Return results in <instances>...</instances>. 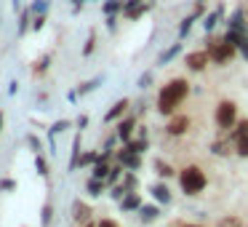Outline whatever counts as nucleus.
<instances>
[{"instance_id": "obj_33", "label": "nucleus", "mask_w": 248, "mask_h": 227, "mask_svg": "<svg viewBox=\"0 0 248 227\" xmlns=\"http://www.w3.org/2000/svg\"><path fill=\"white\" fill-rule=\"evenodd\" d=\"M93 49H96V32H88V38H86V46H83V56H91L93 54Z\"/></svg>"}, {"instance_id": "obj_41", "label": "nucleus", "mask_w": 248, "mask_h": 227, "mask_svg": "<svg viewBox=\"0 0 248 227\" xmlns=\"http://www.w3.org/2000/svg\"><path fill=\"white\" fill-rule=\"evenodd\" d=\"M43 27H46V14H38V16L32 14V30H35V32H40Z\"/></svg>"}, {"instance_id": "obj_28", "label": "nucleus", "mask_w": 248, "mask_h": 227, "mask_svg": "<svg viewBox=\"0 0 248 227\" xmlns=\"http://www.w3.org/2000/svg\"><path fill=\"white\" fill-rule=\"evenodd\" d=\"M120 184H123L128 193H136V187H139V179H136L134 171H125V174H123V182H120Z\"/></svg>"}, {"instance_id": "obj_44", "label": "nucleus", "mask_w": 248, "mask_h": 227, "mask_svg": "<svg viewBox=\"0 0 248 227\" xmlns=\"http://www.w3.org/2000/svg\"><path fill=\"white\" fill-rule=\"evenodd\" d=\"M0 190H16V182H14V179H0Z\"/></svg>"}, {"instance_id": "obj_25", "label": "nucleus", "mask_w": 248, "mask_h": 227, "mask_svg": "<svg viewBox=\"0 0 248 227\" xmlns=\"http://www.w3.org/2000/svg\"><path fill=\"white\" fill-rule=\"evenodd\" d=\"M240 136H248V118H243L240 123H235V129L230 131V139H240Z\"/></svg>"}, {"instance_id": "obj_10", "label": "nucleus", "mask_w": 248, "mask_h": 227, "mask_svg": "<svg viewBox=\"0 0 248 227\" xmlns=\"http://www.w3.org/2000/svg\"><path fill=\"white\" fill-rule=\"evenodd\" d=\"M166 131H168L171 136H182V134H187V131H189V118H187V115H176V113H173V115H171V120L166 123Z\"/></svg>"}, {"instance_id": "obj_49", "label": "nucleus", "mask_w": 248, "mask_h": 227, "mask_svg": "<svg viewBox=\"0 0 248 227\" xmlns=\"http://www.w3.org/2000/svg\"><path fill=\"white\" fill-rule=\"evenodd\" d=\"M3 120H6V115L0 113V131H3Z\"/></svg>"}, {"instance_id": "obj_42", "label": "nucleus", "mask_w": 248, "mask_h": 227, "mask_svg": "<svg viewBox=\"0 0 248 227\" xmlns=\"http://www.w3.org/2000/svg\"><path fill=\"white\" fill-rule=\"evenodd\" d=\"M48 65H51V56H43V59L35 65V72H46V70H48Z\"/></svg>"}, {"instance_id": "obj_24", "label": "nucleus", "mask_w": 248, "mask_h": 227, "mask_svg": "<svg viewBox=\"0 0 248 227\" xmlns=\"http://www.w3.org/2000/svg\"><path fill=\"white\" fill-rule=\"evenodd\" d=\"M80 155H83V150H80V134L72 139V155H70V171H75L78 168V163H80Z\"/></svg>"}, {"instance_id": "obj_40", "label": "nucleus", "mask_w": 248, "mask_h": 227, "mask_svg": "<svg viewBox=\"0 0 248 227\" xmlns=\"http://www.w3.org/2000/svg\"><path fill=\"white\" fill-rule=\"evenodd\" d=\"M125 193H128V190H125L120 182H118V184H112V190H109V195H112L115 200H123V195H125Z\"/></svg>"}, {"instance_id": "obj_31", "label": "nucleus", "mask_w": 248, "mask_h": 227, "mask_svg": "<svg viewBox=\"0 0 248 227\" xmlns=\"http://www.w3.org/2000/svg\"><path fill=\"white\" fill-rule=\"evenodd\" d=\"M48 8H51V0H35L32 6H30V11L38 16V14H48Z\"/></svg>"}, {"instance_id": "obj_26", "label": "nucleus", "mask_w": 248, "mask_h": 227, "mask_svg": "<svg viewBox=\"0 0 248 227\" xmlns=\"http://www.w3.org/2000/svg\"><path fill=\"white\" fill-rule=\"evenodd\" d=\"M152 81H155V70H147L139 75V81H136V88H141V91H147V88L152 86Z\"/></svg>"}, {"instance_id": "obj_50", "label": "nucleus", "mask_w": 248, "mask_h": 227, "mask_svg": "<svg viewBox=\"0 0 248 227\" xmlns=\"http://www.w3.org/2000/svg\"><path fill=\"white\" fill-rule=\"evenodd\" d=\"M182 227H200V225H182Z\"/></svg>"}, {"instance_id": "obj_46", "label": "nucleus", "mask_w": 248, "mask_h": 227, "mask_svg": "<svg viewBox=\"0 0 248 227\" xmlns=\"http://www.w3.org/2000/svg\"><path fill=\"white\" fill-rule=\"evenodd\" d=\"M96 227H120V225H118V222H112V219H102Z\"/></svg>"}, {"instance_id": "obj_16", "label": "nucleus", "mask_w": 248, "mask_h": 227, "mask_svg": "<svg viewBox=\"0 0 248 227\" xmlns=\"http://www.w3.org/2000/svg\"><path fill=\"white\" fill-rule=\"evenodd\" d=\"M150 193H152V198H155L157 203H163V206H166V203H171V190H168L163 182L152 184V187H150Z\"/></svg>"}, {"instance_id": "obj_8", "label": "nucleus", "mask_w": 248, "mask_h": 227, "mask_svg": "<svg viewBox=\"0 0 248 227\" xmlns=\"http://www.w3.org/2000/svg\"><path fill=\"white\" fill-rule=\"evenodd\" d=\"M115 134H118V139L123 142H131L136 134V115H123V118L118 120V129H115Z\"/></svg>"}, {"instance_id": "obj_18", "label": "nucleus", "mask_w": 248, "mask_h": 227, "mask_svg": "<svg viewBox=\"0 0 248 227\" xmlns=\"http://www.w3.org/2000/svg\"><path fill=\"white\" fill-rule=\"evenodd\" d=\"M152 168H155V174H157V177H163V179H168V177H176V168H173L171 163L160 161V158H155V161H152Z\"/></svg>"}, {"instance_id": "obj_14", "label": "nucleus", "mask_w": 248, "mask_h": 227, "mask_svg": "<svg viewBox=\"0 0 248 227\" xmlns=\"http://www.w3.org/2000/svg\"><path fill=\"white\" fill-rule=\"evenodd\" d=\"M198 22H200V16H198L195 11H192V14H187V16H184L182 22H179L176 38H179V40H187V38H189V32H192V27H195Z\"/></svg>"}, {"instance_id": "obj_38", "label": "nucleus", "mask_w": 248, "mask_h": 227, "mask_svg": "<svg viewBox=\"0 0 248 227\" xmlns=\"http://www.w3.org/2000/svg\"><path fill=\"white\" fill-rule=\"evenodd\" d=\"M211 152H214V155H227V142H221V139H216V142H211Z\"/></svg>"}, {"instance_id": "obj_34", "label": "nucleus", "mask_w": 248, "mask_h": 227, "mask_svg": "<svg viewBox=\"0 0 248 227\" xmlns=\"http://www.w3.org/2000/svg\"><path fill=\"white\" fill-rule=\"evenodd\" d=\"M99 161V152H93V150H88V152H83V155H80V163H78V166H93V163H96Z\"/></svg>"}, {"instance_id": "obj_48", "label": "nucleus", "mask_w": 248, "mask_h": 227, "mask_svg": "<svg viewBox=\"0 0 248 227\" xmlns=\"http://www.w3.org/2000/svg\"><path fill=\"white\" fill-rule=\"evenodd\" d=\"M22 8V0H14V11H19Z\"/></svg>"}, {"instance_id": "obj_4", "label": "nucleus", "mask_w": 248, "mask_h": 227, "mask_svg": "<svg viewBox=\"0 0 248 227\" xmlns=\"http://www.w3.org/2000/svg\"><path fill=\"white\" fill-rule=\"evenodd\" d=\"M214 123L219 131H232L237 123V104L232 99H221L214 110Z\"/></svg>"}, {"instance_id": "obj_27", "label": "nucleus", "mask_w": 248, "mask_h": 227, "mask_svg": "<svg viewBox=\"0 0 248 227\" xmlns=\"http://www.w3.org/2000/svg\"><path fill=\"white\" fill-rule=\"evenodd\" d=\"M123 174H125V168L120 166V163H115L112 168H109V177H107V184L112 187V184H118L120 179H123Z\"/></svg>"}, {"instance_id": "obj_6", "label": "nucleus", "mask_w": 248, "mask_h": 227, "mask_svg": "<svg viewBox=\"0 0 248 227\" xmlns=\"http://www.w3.org/2000/svg\"><path fill=\"white\" fill-rule=\"evenodd\" d=\"M184 65H187L189 72H203L205 67L211 65L208 49H200V51H189V54H184Z\"/></svg>"}, {"instance_id": "obj_37", "label": "nucleus", "mask_w": 248, "mask_h": 227, "mask_svg": "<svg viewBox=\"0 0 248 227\" xmlns=\"http://www.w3.org/2000/svg\"><path fill=\"white\" fill-rule=\"evenodd\" d=\"M51 219H54V206L46 203L43 211H40V222H43V225H51Z\"/></svg>"}, {"instance_id": "obj_19", "label": "nucleus", "mask_w": 248, "mask_h": 227, "mask_svg": "<svg viewBox=\"0 0 248 227\" xmlns=\"http://www.w3.org/2000/svg\"><path fill=\"white\" fill-rule=\"evenodd\" d=\"M104 190H107V182H104V179H96V177H91V179L86 182V193L91 195V198H99V195H102Z\"/></svg>"}, {"instance_id": "obj_21", "label": "nucleus", "mask_w": 248, "mask_h": 227, "mask_svg": "<svg viewBox=\"0 0 248 227\" xmlns=\"http://www.w3.org/2000/svg\"><path fill=\"white\" fill-rule=\"evenodd\" d=\"M102 83H104V75H96V78H91V81L80 83V86H78V94H80V97H86V94L96 91V88L102 86Z\"/></svg>"}, {"instance_id": "obj_30", "label": "nucleus", "mask_w": 248, "mask_h": 227, "mask_svg": "<svg viewBox=\"0 0 248 227\" xmlns=\"http://www.w3.org/2000/svg\"><path fill=\"white\" fill-rule=\"evenodd\" d=\"M35 171H38L40 177H48V171H51V168H48V161H46V158L40 155V152L35 155Z\"/></svg>"}, {"instance_id": "obj_12", "label": "nucleus", "mask_w": 248, "mask_h": 227, "mask_svg": "<svg viewBox=\"0 0 248 227\" xmlns=\"http://www.w3.org/2000/svg\"><path fill=\"white\" fill-rule=\"evenodd\" d=\"M182 49H184V46H182V40L176 38V43H171L166 51H160V56H157V62H155V65H157V67H166V65H171V62L176 59L179 54H182Z\"/></svg>"}, {"instance_id": "obj_15", "label": "nucleus", "mask_w": 248, "mask_h": 227, "mask_svg": "<svg viewBox=\"0 0 248 227\" xmlns=\"http://www.w3.org/2000/svg\"><path fill=\"white\" fill-rule=\"evenodd\" d=\"M118 206H120V211H139L141 209L139 193H125L123 200H118Z\"/></svg>"}, {"instance_id": "obj_22", "label": "nucleus", "mask_w": 248, "mask_h": 227, "mask_svg": "<svg viewBox=\"0 0 248 227\" xmlns=\"http://www.w3.org/2000/svg\"><path fill=\"white\" fill-rule=\"evenodd\" d=\"M150 8H152V3H150V0H144V3H139V6H136V8H134V11H128V14H123V16H125V19H128V22H139V19H141V16H144V14H147V11H150Z\"/></svg>"}, {"instance_id": "obj_47", "label": "nucleus", "mask_w": 248, "mask_h": 227, "mask_svg": "<svg viewBox=\"0 0 248 227\" xmlns=\"http://www.w3.org/2000/svg\"><path fill=\"white\" fill-rule=\"evenodd\" d=\"M16 91H19V83L11 81V86H8V94H16Z\"/></svg>"}, {"instance_id": "obj_29", "label": "nucleus", "mask_w": 248, "mask_h": 227, "mask_svg": "<svg viewBox=\"0 0 248 227\" xmlns=\"http://www.w3.org/2000/svg\"><path fill=\"white\" fill-rule=\"evenodd\" d=\"M30 27H32V11H30V8H24L22 19H19V35H24Z\"/></svg>"}, {"instance_id": "obj_35", "label": "nucleus", "mask_w": 248, "mask_h": 227, "mask_svg": "<svg viewBox=\"0 0 248 227\" xmlns=\"http://www.w3.org/2000/svg\"><path fill=\"white\" fill-rule=\"evenodd\" d=\"M70 126H72L70 120H56V123L48 129V136H56V134H62V131H67Z\"/></svg>"}, {"instance_id": "obj_51", "label": "nucleus", "mask_w": 248, "mask_h": 227, "mask_svg": "<svg viewBox=\"0 0 248 227\" xmlns=\"http://www.w3.org/2000/svg\"><path fill=\"white\" fill-rule=\"evenodd\" d=\"M86 227H96V225H91V222H88V225H86Z\"/></svg>"}, {"instance_id": "obj_43", "label": "nucleus", "mask_w": 248, "mask_h": 227, "mask_svg": "<svg viewBox=\"0 0 248 227\" xmlns=\"http://www.w3.org/2000/svg\"><path fill=\"white\" fill-rule=\"evenodd\" d=\"M104 24H107L109 32H115L118 30V16H104Z\"/></svg>"}, {"instance_id": "obj_39", "label": "nucleus", "mask_w": 248, "mask_h": 227, "mask_svg": "<svg viewBox=\"0 0 248 227\" xmlns=\"http://www.w3.org/2000/svg\"><path fill=\"white\" fill-rule=\"evenodd\" d=\"M27 145H30V150H32L35 155H38V152L43 150V142H40V139H38V136H35V134H27Z\"/></svg>"}, {"instance_id": "obj_11", "label": "nucleus", "mask_w": 248, "mask_h": 227, "mask_svg": "<svg viewBox=\"0 0 248 227\" xmlns=\"http://www.w3.org/2000/svg\"><path fill=\"white\" fill-rule=\"evenodd\" d=\"M128 107H131V99H118V102L112 104V107L107 110V115H104V123H112V120H120L125 113H128Z\"/></svg>"}, {"instance_id": "obj_23", "label": "nucleus", "mask_w": 248, "mask_h": 227, "mask_svg": "<svg viewBox=\"0 0 248 227\" xmlns=\"http://www.w3.org/2000/svg\"><path fill=\"white\" fill-rule=\"evenodd\" d=\"M157 216H160V209H157V206H141V209H139V219L144 222V225L155 222Z\"/></svg>"}, {"instance_id": "obj_2", "label": "nucleus", "mask_w": 248, "mask_h": 227, "mask_svg": "<svg viewBox=\"0 0 248 227\" xmlns=\"http://www.w3.org/2000/svg\"><path fill=\"white\" fill-rule=\"evenodd\" d=\"M205 49H208L211 65H216V67L232 65V62H235V56H237V49L224 38V35H221V38H214V35H208V40H205Z\"/></svg>"}, {"instance_id": "obj_52", "label": "nucleus", "mask_w": 248, "mask_h": 227, "mask_svg": "<svg viewBox=\"0 0 248 227\" xmlns=\"http://www.w3.org/2000/svg\"><path fill=\"white\" fill-rule=\"evenodd\" d=\"M195 3H205V0H195Z\"/></svg>"}, {"instance_id": "obj_3", "label": "nucleus", "mask_w": 248, "mask_h": 227, "mask_svg": "<svg viewBox=\"0 0 248 227\" xmlns=\"http://www.w3.org/2000/svg\"><path fill=\"white\" fill-rule=\"evenodd\" d=\"M208 184V177L200 166H184L179 171V187H182L184 195H200Z\"/></svg>"}, {"instance_id": "obj_32", "label": "nucleus", "mask_w": 248, "mask_h": 227, "mask_svg": "<svg viewBox=\"0 0 248 227\" xmlns=\"http://www.w3.org/2000/svg\"><path fill=\"white\" fill-rule=\"evenodd\" d=\"M232 145H235V152L240 158H248V136H240V139H235Z\"/></svg>"}, {"instance_id": "obj_36", "label": "nucleus", "mask_w": 248, "mask_h": 227, "mask_svg": "<svg viewBox=\"0 0 248 227\" xmlns=\"http://www.w3.org/2000/svg\"><path fill=\"white\" fill-rule=\"evenodd\" d=\"M216 227H243V222H240V216H221Z\"/></svg>"}, {"instance_id": "obj_1", "label": "nucleus", "mask_w": 248, "mask_h": 227, "mask_svg": "<svg viewBox=\"0 0 248 227\" xmlns=\"http://www.w3.org/2000/svg\"><path fill=\"white\" fill-rule=\"evenodd\" d=\"M189 94V81L187 78H171V81L166 83V86H160V91H157V113L166 115V118H171L173 113H176V107L187 99Z\"/></svg>"}, {"instance_id": "obj_45", "label": "nucleus", "mask_w": 248, "mask_h": 227, "mask_svg": "<svg viewBox=\"0 0 248 227\" xmlns=\"http://www.w3.org/2000/svg\"><path fill=\"white\" fill-rule=\"evenodd\" d=\"M75 126H78V129L83 131V129H86V126H88V115H80V118H78V123H75Z\"/></svg>"}, {"instance_id": "obj_9", "label": "nucleus", "mask_w": 248, "mask_h": 227, "mask_svg": "<svg viewBox=\"0 0 248 227\" xmlns=\"http://www.w3.org/2000/svg\"><path fill=\"white\" fill-rule=\"evenodd\" d=\"M224 27L227 30H237V32H243V35H248V24H246V14H243V8L237 6L232 14H227V19H224Z\"/></svg>"}, {"instance_id": "obj_7", "label": "nucleus", "mask_w": 248, "mask_h": 227, "mask_svg": "<svg viewBox=\"0 0 248 227\" xmlns=\"http://www.w3.org/2000/svg\"><path fill=\"white\" fill-rule=\"evenodd\" d=\"M115 161H118L125 171H139L141 168V155L139 152H131L128 147H123V150L115 152Z\"/></svg>"}, {"instance_id": "obj_20", "label": "nucleus", "mask_w": 248, "mask_h": 227, "mask_svg": "<svg viewBox=\"0 0 248 227\" xmlns=\"http://www.w3.org/2000/svg\"><path fill=\"white\" fill-rule=\"evenodd\" d=\"M102 14L104 16H118V14H123V0H104Z\"/></svg>"}, {"instance_id": "obj_5", "label": "nucleus", "mask_w": 248, "mask_h": 227, "mask_svg": "<svg viewBox=\"0 0 248 227\" xmlns=\"http://www.w3.org/2000/svg\"><path fill=\"white\" fill-rule=\"evenodd\" d=\"M224 19H227V6H224V3H219V6L211 8V11L205 14L203 19H200V24H203V32H205V35H214L216 27H219V24H224Z\"/></svg>"}, {"instance_id": "obj_17", "label": "nucleus", "mask_w": 248, "mask_h": 227, "mask_svg": "<svg viewBox=\"0 0 248 227\" xmlns=\"http://www.w3.org/2000/svg\"><path fill=\"white\" fill-rule=\"evenodd\" d=\"M109 168H112V166H109V161H104V158L99 155V161L91 166V177H96V179H104V182H107V177H109Z\"/></svg>"}, {"instance_id": "obj_13", "label": "nucleus", "mask_w": 248, "mask_h": 227, "mask_svg": "<svg viewBox=\"0 0 248 227\" xmlns=\"http://www.w3.org/2000/svg\"><path fill=\"white\" fill-rule=\"evenodd\" d=\"M72 219L78 225H88L91 222V206L83 203V200H72Z\"/></svg>"}, {"instance_id": "obj_53", "label": "nucleus", "mask_w": 248, "mask_h": 227, "mask_svg": "<svg viewBox=\"0 0 248 227\" xmlns=\"http://www.w3.org/2000/svg\"><path fill=\"white\" fill-rule=\"evenodd\" d=\"M83 3H91V0H83Z\"/></svg>"}]
</instances>
